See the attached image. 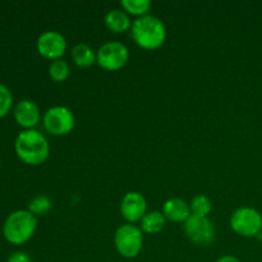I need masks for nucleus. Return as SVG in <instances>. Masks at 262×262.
I'll list each match as a JSON object with an SVG mask.
<instances>
[{"label":"nucleus","mask_w":262,"mask_h":262,"mask_svg":"<svg viewBox=\"0 0 262 262\" xmlns=\"http://www.w3.org/2000/svg\"><path fill=\"white\" fill-rule=\"evenodd\" d=\"M14 151L18 158L28 165H40L50 155L49 141L40 130L23 129L14 141Z\"/></svg>","instance_id":"obj_1"},{"label":"nucleus","mask_w":262,"mask_h":262,"mask_svg":"<svg viewBox=\"0 0 262 262\" xmlns=\"http://www.w3.org/2000/svg\"><path fill=\"white\" fill-rule=\"evenodd\" d=\"M130 35L140 48L145 50H156L165 42L166 27L158 17L147 14L133 20Z\"/></svg>","instance_id":"obj_2"},{"label":"nucleus","mask_w":262,"mask_h":262,"mask_svg":"<svg viewBox=\"0 0 262 262\" xmlns=\"http://www.w3.org/2000/svg\"><path fill=\"white\" fill-rule=\"evenodd\" d=\"M37 228V217L28 210H17L8 215L3 225V234L9 243L20 246L33 237Z\"/></svg>","instance_id":"obj_3"},{"label":"nucleus","mask_w":262,"mask_h":262,"mask_svg":"<svg viewBox=\"0 0 262 262\" xmlns=\"http://www.w3.org/2000/svg\"><path fill=\"white\" fill-rule=\"evenodd\" d=\"M114 245L122 257H137L143 247V232L137 225H120L114 234Z\"/></svg>","instance_id":"obj_4"},{"label":"nucleus","mask_w":262,"mask_h":262,"mask_svg":"<svg viewBox=\"0 0 262 262\" xmlns=\"http://www.w3.org/2000/svg\"><path fill=\"white\" fill-rule=\"evenodd\" d=\"M129 60V50L119 41H107L96 51V64L109 72L122 69Z\"/></svg>","instance_id":"obj_5"},{"label":"nucleus","mask_w":262,"mask_h":262,"mask_svg":"<svg viewBox=\"0 0 262 262\" xmlns=\"http://www.w3.org/2000/svg\"><path fill=\"white\" fill-rule=\"evenodd\" d=\"M230 228L241 237H256L262 232V215L250 206L239 207L230 216Z\"/></svg>","instance_id":"obj_6"},{"label":"nucleus","mask_w":262,"mask_h":262,"mask_svg":"<svg viewBox=\"0 0 262 262\" xmlns=\"http://www.w3.org/2000/svg\"><path fill=\"white\" fill-rule=\"evenodd\" d=\"M43 128L53 136H66L73 130L76 118L71 109L66 106H53L42 117Z\"/></svg>","instance_id":"obj_7"},{"label":"nucleus","mask_w":262,"mask_h":262,"mask_svg":"<svg viewBox=\"0 0 262 262\" xmlns=\"http://www.w3.org/2000/svg\"><path fill=\"white\" fill-rule=\"evenodd\" d=\"M184 232L191 242L201 247L210 246L216 237L214 223L209 217L194 216V215H191L189 219L184 223Z\"/></svg>","instance_id":"obj_8"},{"label":"nucleus","mask_w":262,"mask_h":262,"mask_svg":"<svg viewBox=\"0 0 262 262\" xmlns=\"http://www.w3.org/2000/svg\"><path fill=\"white\" fill-rule=\"evenodd\" d=\"M67 40L58 31H45L38 36L36 48L40 55L49 60L61 59L67 51Z\"/></svg>","instance_id":"obj_9"},{"label":"nucleus","mask_w":262,"mask_h":262,"mask_svg":"<svg viewBox=\"0 0 262 262\" xmlns=\"http://www.w3.org/2000/svg\"><path fill=\"white\" fill-rule=\"evenodd\" d=\"M120 212L128 224H135L147 214V201L140 192H128L120 201Z\"/></svg>","instance_id":"obj_10"},{"label":"nucleus","mask_w":262,"mask_h":262,"mask_svg":"<svg viewBox=\"0 0 262 262\" xmlns=\"http://www.w3.org/2000/svg\"><path fill=\"white\" fill-rule=\"evenodd\" d=\"M14 119L23 129H35L40 123L41 110L35 101L30 99H23L18 101L14 106Z\"/></svg>","instance_id":"obj_11"},{"label":"nucleus","mask_w":262,"mask_h":262,"mask_svg":"<svg viewBox=\"0 0 262 262\" xmlns=\"http://www.w3.org/2000/svg\"><path fill=\"white\" fill-rule=\"evenodd\" d=\"M163 214L166 220H170L173 223H186L192 215L189 204L178 197L165 201L163 206Z\"/></svg>","instance_id":"obj_12"},{"label":"nucleus","mask_w":262,"mask_h":262,"mask_svg":"<svg viewBox=\"0 0 262 262\" xmlns=\"http://www.w3.org/2000/svg\"><path fill=\"white\" fill-rule=\"evenodd\" d=\"M105 26L109 31L114 33H123L130 31L132 28V20H130L129 14L123 9H112L105 15Z\"/></svg>","instance_id":"obj_13"},{"label":"nucleus","mask_w":262,"mask_h":262,"mask_svg":"<svg viewBox=\"0 0 262 262\" xmlns=\"http://www.w3.org/2000/svg\"><path fill=\"white\" fill-rule=\"evenodd\" d=\"M72 59L81 68H89L96 64V51L86 43H77L72 49Z\"/></svg>","instance_id":"obj_14"},{"label":"nucleus","mask_w":262,"mask_h":262,"mask_svg":"<svg viewBox=\"0 0 262 262\" xmlns=\"http://www.w3.org/2000/svg\"><path fill=\"white\" fill-rule=\"evenodd\" d=\"M165 216L161 211H150L142 217L141 220V230L146 234H156V233L161 232L163 228L165 227Z\"/></svg>","instance_id":"obj_15"},{"label":"nucleus","mask_w":262,"mask_h":262,"mask_svg":"<svg viewBox=\"0 0 262 262\" xmlns=\"http://www.w3.org/2000/svg\"><path fill=\"white\" fill-rule=\"evenodd\" d=\"M120 5L127 14L137 18L147 15L151 9V3L148 0H122Z\"/></svg>","instance_id":"obj_16"},{"label":"nucleus","mask_w":262,"mask_h":262,"mask_svg":"<svg viewBox=\"0 0 262 262\" xmlns=\"http://www.w3.org/2000/svg\"><path fill=\"white\" fill-rule=\"evenodd\" d=\"M189 207H191V214L194 216L209 217L212 210V204L209 197L205 196V194H199V196L192 199Z\"/></svg>","instance_id":"obj_17"},{"label":"nucleus","mask_w":262,"mask_h":262,"mask_svg":"<svg viewBox=\"0 0 262 262\" xmlns=\"http://www.w3.org/2000/svg\"><path fill=\"white\" fill-rule=\"evenodd\" d=\"M71 74V68L67 60L61 59H56L53 60L49 66V76L53 81L55 82H64Z\"/></svg>","instance_id":"obj_18"},{"label":"nucleus","mask_w":262,"mask_h":262,"mask_svg":"<svg viewBox=\"0 0 262 262\" xmlns=\"http://www.w3.org/2000/svg\"><path fill=\"white\" fill-rule=\"evenodd\" d=\"M51 207H53V204H51L50 199L48 196H45V194H38V196L33 197L30 201V204H28V211L35 215L36 217L43 216V215H46L50 211Z\"/></svg>","instance_id":"obj_19"},{"label":"nucleus","mask_w":262,"mask_h":262,"mask_svg":"<svg viewBox=\"0 0 262 262\" xmlns=\"http://www.w3.org/2000/svg\"><path fill=\"white\" fill-rule=\"evenodd\" d=\"M13 107V94L5 84L0 83V118L5 117Z\"/></svg>","instance_id":"obj_20"},{"label":"nucleus","mask_w":262,"mask_h":262,"mask_svg":"<svg viewBox=\"0 0 262 262\" xmlns=\"http://www.w3.org/2000/svg\"><path fill=\"white\" fill-rule=\"evenodd\" d=\"M5 262H32L28 253L23 252V251H15L13 252L9 257L7 258Z\"/></svg>","instance_id":"obj_21"},{"label":"nucleus","mask_w":262,"mask_h":262,"mask_svg":"<svg viewBox=\"0 0 262 262\" xmlns=\"http://www.w3.org/2000/svg\"><path fill=\"white\" fill-rule=\"evenodd\" d=\"M216 262H241V261L238 260L237 257H234V256L227 255V256H222L220 258H217Z\"/></svg>","instance_id":"obj_22"},{"label":"nucleus","mask_w":262,"mask_h":262,"mask_svg":"<svg viewBox=\"0 0 262 262\" xmlns=\"http://www.w3.org/2000/svg\"><path fill=\"white\" fill-rule=\"evenodd\" d=\"M0 164H2V161H0Z\"/></svg>","instance_id":"obj_23"}]
</instances>
